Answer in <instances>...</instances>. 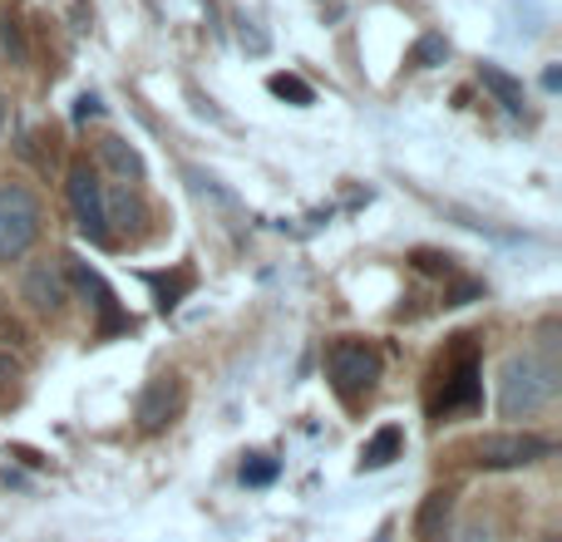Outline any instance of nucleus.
Wrapping results in <instances>:
<instances>
[{
	"label": "nucleus",
	"mask_w": 562,
	"mask_h": 542,
	"mask_svg": "<svg viewBox=\"0 0 562 542\" xmlns=\"http://www.w3.org/2000/svg\"><path fill=\"white\" fill-rule=\"evenodd\" d=\"M40 242V197L25 183H0V267L20 262Z\"/></svg>",
	"instance_id": "7ed1b4c3"
},
{
	"label": "nucleus",
	"mask_w": 562,
	"mask_h": 542,
	"mask_svg": "<svg viewBox=\"0 0 562 542\" xmlns=\"http://www.w3.org/2000/svg\"><path fill=\"white\" fill-rule=\"evenodd\" d=\"M99 158H104L119 178H128V183L144 178V158H138V148H128L124 138H104V144H99Z\"/></svg>",
	"instance_id": "4468645a"
},
{
	"label": "nucleus",
	"mask_w": 562,
	"mask_h": 542,
	"mask_svg": "<svg viewBox=\"0 0 562 542\" xmlns=\"http://www.w3.org/2000/svg\"><path fill=\"white\" fill-rule=\"evenodd\" d=\"M445 59H449V39L445 35H425L415 45V55H409V65H415V69H435V65H445Z\"/></svg>",
	"instance_id": "dca6fc26"
},
{
	"label": "nucleus",
	"mask_w": 562,
	"mask_h": 542,
	"mask_svg": "<svg viewBox=\"0 0 562 542\" xmlns=\"http://www.w3.org/2000/svg\"><path fill=\"white\" fill-rule=\"evenodd\" d=\"M479 84H484L488 94H494L498 104L508 109V114H524V109H528L524 79H514V75H508V69H498V65H479Z\"/></svg>",
	"instance_id": "9b49d317"
},
{
	"label": "nucleus",
	"mask_w": 562,
	"mask_h": 542,
	"mask_svg": "<svg viewBox=\"0 0 562 542\" xmlns=\"http://www.w3.org/2000/svg\"><path fill=\"white\" fill-rule=\"evenodd\" d=\"M0 39H5V49L15 55V65H20V59H25V39H20L15 20H5V25H0Z\"/></svg>",
	"instance_id": "6ab92c4d"
},
{
	"label": "nucleus",
	"mask_w": 562,
	"mask_h": 542,
	"mask_svg": "<svg viewBox=\"0 0 562 542\" xmlns=\"http://www.w3.org/2000/svg\"><path fill=\"white\" fill-rule=\"evenodd\" d=\"M326 375L330 385H336V395L346 399V405H356L360 395H370L380 380V355L366 346V340H336L326 355Z\"/></svg>",
	"instance_id": "20e7f679"
},
{
	"label": "nucleus",
	"mask_w": 562,
	"mask_h": 542,
	"mask_svg": "<svg viewBox=\"0 0 562 542\" xmlns=\"http://www.w3.org/2000/svg\"><path fill=\"white\" fill-rule=\"evenodd\" d=\"M267 89H272L277 99H286V104H296V109H306L311 99H316L306 79H296V75H272V79H267Z\"/></svg>",
	"instance_id": "2eb2a0df"
},
{
	"label": "nucleus",
	"mask_w": 562,
	"mask_h": 542,
	"mask_svg": "<svg viewBox=\"0 0 562 542\" xmlns=\"http://www.w3.org/2000/svg\"><path fill=\"white\" fill-rule=\"evenodd\" d=\"M75 114H79V118H89V114H99V99H94V94H85V99H79V109H75Z\"/></svg>",
	"instance_id": "412c9836"
},
{
	"label": "nucleus",
	"mask_w": 562,
	"mask_h": 542,
	"mask_svg": "<svg viewBox=\"0 0 562 542\" xmlns=\"http://www.w3.org/2000/svg\"><path fill=\"white\" fill-rule=\"evenodd\" d=\"M20 296H25L40 316H55V310L65 306V281H59V271L49 262H35L25 271V281H20Z\"/></svg>",
	"instance_id": "1a4fd4ad"
},
{
	"label": "nucleus",
	"mask_w": 562,
	"mask_h": 542,
	"mask_svg": "<svg viewBox=\"0 0 562 542\" xmlns=\"http://www.w3.org/2000/svg\"><path fill=\"white\" fill-rule=\"evenodd\" d=\"M479 399H484V375H479V340L474 336H454L445 346V355L435 360V375H429V415H435V419L474 415Z\"/></svg>",
	"instance_id": "f257e3e1"
},
{
	"label": "nucleus",
	"mask_w": 562,
	"mask_h": 542,
	"mask_svg": "<svg viewBox=\"0 0 562 542\" xmlns=\"http://www.w3.org/2000/svg\"><path fill=\"white\" fill-rule=\"evenodd\" d=\"M15 375H20V370H15V360H10V355H0V389H5Z\"/></svg>",
	"instance_id": "aec40b11"
},
{
	"label": "nucleus",
	"mask_w": 562,
	"mask_h": 542,
	"mask_svg": "<svg viewBox=\"0 0 562 542\" xmlns=\"http://www.w3.org/2000/svg\"><path fill=\"white\" fill-rule=\"evenodd\" d=\"M548 454H553V444L543 434H484L474 444L479 468H528Z\"/></svg>",
	"instance_id": "423d86ee"
},
{
	"label": "nucleus",
	"mask_w": 562,
	"mask_h": 542,
	"mask_svg": "<svg viewBox=\"0 0 562 542\" xmlns=\"http://www.w3.org/2000/svg\"><path fill=\"white\" fill-rule=\"evenodd\" d=\"M69 271H75V286L85 291V296H94V310H99V336H114V330H128V326H134V320H128L124 310L114 306V291L104 286V276H99L94 267H89V262H75V257H69Z\"/></svg>",
	"instance_id": "6e6552de"
},
{
	"label": "nucleus",
	"mask_w": 562,
	"mask_h": 542,
	"mask_svg": "<svg viewBox=\"0 0 562 542\" xmlns=\"http://www.w3.org/2000/svg\"><path fill=\"white\" fill-rule=\"evenodd\" d=\"M148 286H154V296H158V306L164 310H173L178 301L188 296V291L198 286V276H193V267H178L173 276H158V271H148Z\"/></svg>",
	"instance_id": "ddd939ff"
},
{
	"label": "nucleus",
	"mask_w": 562,
	"mask_h": 542,
	"mask_svg": "<svg viewBox=\"0 0 562 542\" xmlns=\"http://www.w3.org/2000/svg\"><path fill=\"white\" fill-rule=\"evenodd\" d=\"M400 449H405V429H400V425L375 429V434L366 439V449H360V468H385V464H395Z\"/></svg>",
	"instance_id": "f8f14e48"
},
{
	"label": "nucleus",
	"mask_w": 562,
	"mask_h": 542,
	"mask_svg": "<svg viewBox=\"0 0 562 542\" xmlns=\"http://www.w3.org/2000/svg\"><path fill=\"white\" fill-rule=\"evenodd\" d=\"M449 518H454V494H449V488H435L415 513V538L419 542H445Z\"/></svg>",
	"instance_id": "9d476101"
},
{
	"label": "nucleus",
	"mask_w": 562,
	"mask_h": 542,
	"mask_svg": "<svg viewBox=\"0 0 562 542\" xmlns=\"http://www.w3.org/2000/svg\"><path fill=\"white\" fill-rule=\"evenodd\" d=\"M0 128H5V94H0Z\"/></svg>",
	"instance_id": "4be33fe9"
},
{
	"label": "nucleus",
	"mask_w": 562,
	"mask_h": 542,
	"mask_svg": "<svg viewBox=\"0 0 562 542\" xmlns=\"http://www.w3.org/2000/svg\"><path fill=\"white\" fill-rule=\"evenodd\" d=\"M558 389V365L553 360H538L533 350H518L504 360L498 370V415L518 419V415H538V409L553 399Z\"/></svg>",
	"instance_id": "f03ea898"
},
{
	"label": "nucleus",
	"mask_w": 562,
	"mask_h": 542,
	"mask_svg": "<svg viewBox=\"0 0 562 542\" xmlns=\"http://www.w3.org/2000/svg\"><path fill=\"white\" fill-rule=\"evenodd\" d=\"M69 207H75V223L79 233L89 237V242H109V217H104V183H99V173L79 158V163H69Z\"/></svg>",
	"instance_id": "39448f33"
},
{
	"label": "nucleus",
	"mask_w": 562,
	"mask_h": 542,
	"mask_svg": "<svg viewBox=\"0 0 562 542\" xmlns=\"http://www.w3.org/2000/svg\"><path fill=\"white\" fill-rule=\"evenodd\" d=\"M178 405H183V385H178V375L148 380V389L138 395V409H134L138 429H164L168 419L178 415Z\"/></svg>",
	"instance_id": "0eeeda50"
},
{
	"label": "nucleus",
	"mask_w": 562,
	"mask_h": 542,
	"mask_svg": "<svg viewBox=\"0 0 562 542\" xmlns=\"http://www.w3.org/2000/svg\"><path fill=\"white\" fill-rule=\"evenodd\" d=\"M409 262H415L419 271H429V276H439V271H445V276H449V271H454V267H449V262H454V257H449V252H415V257H409Z\"/></svg>",
	"instance_id": "a211bd4d"
},
{
	"label": "nucleus",
	"mask_w": 562,
	"mask_h": 542,
	"mask_svg": "<svg viewBox=\"0 0 562 542\" xmlns=\"http://www.w3.org/2000/svg\"><path fill=\"white\" fill-rule=\"evenodd\" d=\"M277 478V459H267V454H252L243 464V484H252V488H267Z\"/></svg>",
	"instance_id": "f3484780"
}]
</instances>
